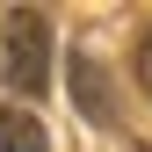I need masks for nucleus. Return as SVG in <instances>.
<instances>
[{
  "label": "nucleus",
  "mask_w": 152,
  "mask_h": 152,
  "mask_svg": "<svg viewBox=\"0 0 152 152\" xmlns=\"http://www.w3.org/2000/svg\"><path fill=\"white\" fill-rule=\"evenodd\" d=\"M72 102H80L87 123H116V94H109V80H102L94 58H72Z\"/></svg>",
  "instance_id": "nucleus-2"
},
{
  "label": "nucleus",
  "mask_w": 152,
  "mask_h": 152,
  "mask_svg": "<svg viewBox=\"0 0 152 152\" xmlns=\"http://www.w3.org/2000/svg\"><path fill=\"white\" fill-rule=\"evenodd\" d=\"M51 138H44V123L29 116V109H7L0 102V152H44Z\"/></svg>",
  "instance_id": "nucleus-3"
},
{
  "label": "nucleus",
  "mask_w": 152,
  "mask_h": 152,
  "mask_svg": "<svg viewBox=\"0 0 152 152\" xmlns=\"http://www.w3.org/2000/svg\"><path fill=\"white\" fill-rule=\"evenodd\" d=\"M0 72H7L15 94L51 87V22H44V7H7V22H0Z\"/></svg>",
  "instance_id": "nucleus-1"
},
{
  "label": "nucleus",
  "mask_w": 152,
  "mask_h": 152,
  "mask_svg": "<svg viewBox=\"0 0 152 152\" xmlns=\"http://www.w3.org/2000/svg\"><path fill=\"white\" fill-rule=\"evenodd\" d=\"M138 87L152 94V29H145V44H138Z\"/></svg>",
  "instance_id": "nucleus-4"
}]
</instances>
